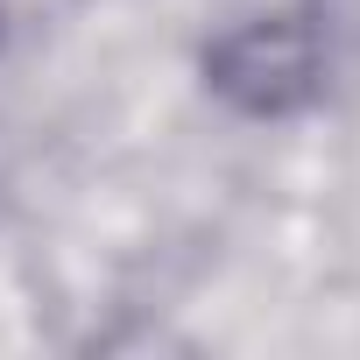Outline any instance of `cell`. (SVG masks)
Masks as SVG:
<instances>
[{"label":"cell","mask_w":360,"mask_h":360,"mask_svg":"<svg viewBox=\"0 0 360 360\" xmlns=\"http://www.w3.org/2000/svg\"><path fill=\"white\" fill-rule=\"evenodd\" d=\"M332 71H339V57L304 22V8H255V15L226 22L198 50L205 92L240 120H297V113H311L325 99Z\"/></svg>","instance_id":"6da1fadb"},{"label":"cell","mask_w":360,"mask_h":360,"mask_svg":"<svg viewBox=\"0 0 360 360\" xmlns=\"http://www.w3.org/2000/svg\"><path fill=\"white\" fill-rule=\"evenodd\" d=\"M0 36H8V8H0Z\"/></svg>","instance_id":"3957f363"},{"label":"cell","mask_w":360,"mask_h":360,"mask_svg":"<svg viewBox=\"0 0 360 360\" xmlns=\"http://www.w3.org/2000/svg\"><path fill=\"white\" fill-rule=\"evenodd\" d=\"M332 57H360V0H297Z\"/></svg>","instance_id":"7a4b0ae2"}]
</instances>
